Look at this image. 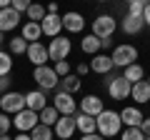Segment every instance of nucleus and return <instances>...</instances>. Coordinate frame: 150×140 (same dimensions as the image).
<instances>
[{"label": "nucleus", "instance_id": "1", "mask_svg": "<svg viewBox=\"0 0 150 140\" xmlns=\"http://www.w3.org/2000/svg\"><path fill=\"white\" fill-rule=\"evenodd\" d=\"M95 125H98V135H100V138H115V135L123 133L120 115L115 113V110H108V108L95 118Z\"/></svg>", "mask_w": 150, "mask_h": 140}, {"label": "nucleus", "instance_id": "2", "mask_svg": "<svg viewBox=\"0 0 150 140\" xmlns=\"http://www.w3.org/2000/svg\"><path fill=\"white\" fill-rule=\"evenodd\" d=\"M110 60H112L115 68H128V65L138 63V48L130 45V43H123V45H118V48L112 50Z\"/></svg>", "mask_w": 150, "mask_h": 140}, {"label": "nucleus", "instance_id": "3", "mask_svg": "<svg viewBox=\"0 0 150 140\" xmlns=\"http://www.w3.org/2000/svg\"><path fill=\"white\" fill-rule=\"evenodd\" d=\"M20 110H25V95L23 93H15V90L3 93V98H0V113L18 115Z\"/></svg>", "mask_w": 150, "mask_h": 140}, {"label": "nucleus", "instance_id": "4", "mask_svg": "<svg viewBox=\"0 0 150 140\" xmlns=\"http://www.w3.org/2000/svg\"><path fill=\"white\" fill-rule=\"evenodd\" d=\"M118 30V20L112 15H98L95 20H93V35H95L98 40H108V38H112V33Z\"/></svg>", "mask_w": 150, "mask_h": 140}, {"label": "nucleus", "instance_id": "5", "mask_svg": "<svg viewBox=\"0 0 150 140\" xmlns=\"http://www.w3.org/2000/svg\"><path fill=\"white\" fill-rule=\"evenodd\" d=\"M33 80L38 83V90H55V88H58V83H60V78L55 75V70L50 68V65H43V68H35L33 70Z\"/></svg>", "mask_w": 150, "mask_h": 140}, {"label": "nucleus", "instance_id": "6", "mask_svg": "<svg viewBox=\"0 0 150 140\" xmlns=\"http://www.w3.org/2000/svg\"><path fill=\"white\" fill-rule=\"evenodd\" d=\"M70 50H73V43H70L65 35H58V38H53L50 45H48V58L55 60V63H60V60H68Z\"/></svg>", "mask_w": 150, "mask_h": 140}, {"label": "nucleus", "instance_id": "7", "mask_svg": "<svg viewBox=\"0 0 150 140\" xmlns=\"http://www.w3.org/2000/svg\"><path fill=\"white\" fill-rule=\"evenodd\" d=\"M75 133V115H60L58 123L53 125V135L58 140H70Z\"/></svg>", "mask_w": 150, "mask_h": 140}, {"label": "nucleus", "instance_id": "8", "mask_svg": "<svg viewBox=\"0 0 150 140\" xmlns=\"http://www.w3.org/2000/svg\"><path fill=\"white\" fill-rule=\"evenodd\" d=\"M130 83L128 80H123V78H110V80H108V95L112 98V100H128L130 98Z\"/></svg>", "mask_w": 150, "mask_h": 140}, {"label": "nucleus", "instance_id": "9", "mask_svg": "<svg viewBox=\"0 0 150 140\" xmlns=\"http://www.w3.org/2000/svg\"><path fill=\"white\" fill-rule=\"evenodd\" d=\"M53 108L58 110V115H75L78 113V103H75V98L68 95V93H55Z\"/></svg>", "mask_w": 150, "mask_h": 140}, {"label": "nucleus", "instance_id": "10", "mask_svg": "<svg viewBox=\"0 0 150 140\" xmlns=\"http://www.w3.org/2000/svg\"><path fill=\"white\" fill-rule=\"evenodd\" d=\"M120 123H123V128H140V123L145 120L143 110L138 108V105H125L123 110H120Z\"/></svg>", "mask_w": 150, "mask_h": 140}, {"label": "nucleus", "instance_id": "11", "mask_svg": "<svg viewBox=\"0 0 150 140\" xmlns=\"http://www.w3.org/2000/svg\"><path fill=\"white\" fill-rule=\"evenodd\" d=\"M38 123H40V120H38V113H33V110H28V108L20 110V113L13 118V128H18V133H30Z\"/></svg>", "mask_w": 150, "mask_h": 140}, {"label": "nucleus", "instance_id": "12", "mask_svg": "<svg viewBox=\"0 0 150 140\" xmlns=\"http://www.w3.org/2000/svg\"><path fill=\"white\" fill-rule=\"evenodd\" d=\"M78 110H80L83 115H90V118H98V115L105 110V105H103V100L98 95H85L80 103H78Z\"/></svg>", "mask_w": 150, "mask_h": 140}, {"label": "nucleus", "instance_id": "13", "mask_svg": "<svg viewBox=\"0 0 150 140\" xmlns=\"http://www.w3.org/2000/svg\"><path fill=\"white\" fill-rule=\"evenodd\" d=\"M28 60H30L33 65H35V68H43V65H48V48H45L43 43H30L28 45Z\"/></svg>", "mask_w": 150, "mask_h": 140}, {"label": "nucleus", "instance_id": "14", "mask_svg": "<svg viewBox=\"0 0 150 140\" xmlns=\"http://www.w3.org/2000/svg\"><path fill=\"white\" fill-rule=\"evenodd\" d=\"M60 20H63V28L68 33H83V30H85V18H83L80 13H75V10L60 15Z\"/></svg>", "mask_w": 150, "mask_h": 140}, {"label": "nucleus", "instance_id": "15", "mask_svg": "<svg viewBox=\"0 0 150 140\" xmlns=\"http://www.w3.org/2000/svg\"><path fill=\"white\" fill-rule=\"evenodd\" d=\"M40 30H43V35H48V38H58L60 30H63V20H60V15H45L43 20H40Z\"/></svg>", "mask_w": 150, "mask_h": 140}, {"label": "nucleus", "instance_id": "16", "mask_svg": "<svg viewBox=\"0 0 150 140\" xmlns=\"http://www.w3.org/2000/svg\"><path fill=\"white\" fill-rule=\"evenodd\" d=\"M88 68L93 70V73H98V75H108L115 65H112V60H110V55H105V53H98V55H93V60L88 63Z\"/></svg>", "mask_w": 150, "mask_h": 140}, {"label": "nucleus", "instance_id": "17", "mask_svg": "<svg viewBox=\"0 0 150 140\" xmlns=\"http://www.w3.org/2000/svg\"><path fill=\"white\" fill-rule=\"evenodd\" d=\"M20 25V15H18L13 8H5V10H0V33L5 35V33L15 30Z\"/></svg>", "mask_w": 150, "mask_h": 140}, {"label": "nucleus", "instance_id": "18", "mask_svg": "<svg viewBox=\"0 0 150 140\" xmlns=\"http://www.w3.org/2000/svg\"><path fill=\"white\" fill-rule=\"evenodd\" d=\"M45 105H48V98H45L43 90H30V93H25V108H28V110L40 113Z\"/></svg>", "mask_w": 150, "mask_h": 140}, {"label": "nucleus", "instance_id": "19", "mask_svg": "<svg viewBox=\"0 0 150 140\" xmlns=\"http://www.w3.org/2000/svg\"><path fill=\"white\" fill-rule=\"evenodd\" d=\"M80 78L75 75V73H70V75H65V78H60V83H58V88H55V93H68V95H75V93L80 90Z\"/></svg>", "mask_w": 150, "mask_h": 140}, {"label": "nucleus", "instance_id": "20", "mask_svg": "<svg viewBox=\"0 0 150 140\" xmlns=\"http://www.w3.org/2000/svg\"><path fill=\"white\" fill-rule=\"evenodd\" d=\"M130 98H133L138 105H145V103H150V83H148V80L135 83V85L130 88Z\"/></svg>", "mask_w": 150, "mask_h": 140}, {"label": "nucleus", "instance_id": "21", "mask_svg": "<svg viewBox=\"0 0 150 140\" xmlns=\"http://www.w3.org/2000/svg\"><path fill=\"white\" fill-rule=\"evenodd\" d=\"M75 130H80V135H93V133H98L95 118L83 115V113H75Z\"/></svg>", "mask_w": 150, "mask_h": 140}, {"label": "nucleus", "instance_id": "22", "mask_svg": "<svg viewBox=\"0 0 150 140\" xmlns=\"http://www.w3.org/2000/svg\"><path fill=\"white\" fill-rule=\"evenodd\" d=\"M20 38L25 40L28 45H30V43H40V38H43L40 23H30V20H28L25 25H23V30H20Z\"/></svg>", "mask_w": 150, "mask_h": 140}, {"label": "nucleus", "instance_id": "23", "mask_svg": "<svg viewBox=\"0 0 150 140\" xmlns=\"http://www.w3.org/2000/svg\"><path fill=\"white\" fill-rule=\"evenodd\" d=\"M123 80H128L130 85H135V83H140V80H145V70H143V65H138V63H133V65H128V68H123Z\"/></svg>", "mask_w": 150, "mask_h": 140}, {"label": "nucleus", "instance_id": "24", "mask_svg": "<svg viewBox=\"0 0 150 140\" xmlns=\"http://www.w3.org/2000/svg\"><path fill=\"white\" fill-rule=\"evenodd\" d=\"M120 28H123V33H125V35H138V33L145 28V23H143V18L125 15V18H123V23H120Z\"/></svg>", "mask_w": 150, "mask_h": 140}, {"label": "nucleus", "instance_id": "25", "mask_svg": "<svg viewBox=\"0 0 150 140\" xmlns=\"http://www.w3.org/2000/svg\"><path fill=\"white\" fill-rule=\"evenodd\" d=\"M58 110L53 108V105H45L40 113H38V120H40V125H45V128H53L55 123H58Z\"/></svg>", "mask_w": 150, "mask_h": 140}, {"label": "nucleus", "instance_id": "26", "mask_svg": "<svg viewBox=\"0 0 150 140\" xmlns=\"http://www.w3.org/2000/svg\"><path fill=\"white\" fill-rule=\"evenodd\" d=\"M80 48H83V53H88V55H98L100 53V40L90 33V35H85V38L80 40Z\"/></svg>", "mask_w": 150, "mask_h": 140}, {"label": "nucleus", "instance_id": "27", "mask_svg": "<svg viewBox=\"0 0 150 140\" xmlns=\"http://www.w3.org/2000/svg\"><path fill=\"white\" fill-rule=\"evenodd\" d=\"M53 138H55L53 128H45V125H40V123L30 130V140H53Z\"/></svg>", "mask_w": 150, "mask_h": 140}, {"label": "nucleus", "instance_id": "28", "mask_svg": "<svg viewBox=\"0 0 150 140\" xmlns=\"http://www.w3.org/2000/svg\"><path fill=\"white\" fill-rule=\"evenodd\" d=\"M8 53H10V55H25L28 53V43L18 35V38L8 40Z\"/></svg>", "mask_w": 150, "mask_h": 140}, {"label": "nucleus", "instance_id": "29", "mask_svg": "<svg viewBox=\"0 0 150 140\" xmlns=\"http://www.w3.org/2000/svg\"><path fill=\"white\" fill-rule=\"evenodd\" d=\"M28 20L30 23H40L43 20L45 15H48V13H45V5H38V3H30V8H28Z\"/></svg>", "mask_w": 150, "mask_h": 140}, {"label": "nucleus", "instance_id": "30", "mask_svg": "<svg viewBox=\"0 0 150 140\" xmlns=\"http://www.w3.org/2000/svg\"><path fill=\"white\" fill-rule=\"evenodd\" d=\"M10 70H13V55L5 53V50H0V78L10 75Z\"/></svg>", "mask_w": 150, "mask_h": 140}, {"label": "nucleus", "instance_id": "31", "mask_svg": "<svg viewBox=\"0 0 150 140\" xmlns=\"http://www.w3.org/2000/svg\"><path fill=\"white\" fill-rule=\"evenodd\" d=\"M143 10H145V0H130L128 3V15L143 18Z\"/></svg>", "mask_w": 150, "mask_h": 140}, {"label": "nucleus", "instance_id": "32", "mask_svg": "<svg viewBox=\"0 0 150 140\" xmlns=\"http://www.w3.org/2000/svg\"><path fill=\"white\" fill-rule=\"evenodd\" d=\"M120 140H145V135L140 133V128H125L120 133Z\"/></svg>", "mask_w": 150, "mask_h": 140}, {"label": "nucleus", "instance_id": "33", "mask_svg": "<svg viewBox=\"0 0 150 140\" xmlns=\"http://www.w3.org/2000/svg\"><path fill=\"white\" fill-rule=\"evenodd\" d=\"M13 128V118L10 115H5V113H0V138L3 135H8V130Z\"/></svg>", "mask_w": 150, "mask_h": 140}, {"label": "nucleus", "instance_id": "34", "mask_svg": "<svg viewBox=\"0 0 150 140\" xmlns=\"http://www.w3.org/2000/svg\"><path fill=\"white\" fill-rule=\"evenodd\" d=\"M55 75L58 78H65V75H70V63L68 60H60V63H55Z\"/></svg>", "mask_w": 150, "mask_h": 140}, {"label": "nucleus", "instance_id": "35", "mask_svg": "<svg viewBox=\"0 0 150 140\" xmlns=\"http://www.w3.org/2000/svg\"><path fill=\"white\" fill-rule=\"evenodd\" d=\"M10 8L18 13V15H23V13H28L30 3H28V0H10Z\"/></svg>", "mask_w": 150, "mask_h": 140}, {"label": "nucleus", "instance_id": "36", "mask_svg": "<svg viewBox=\"0 0 150 140\" xmlns=\"http://www.w3.org/2000/svg\"><path fill=\"white\" fill-rule=\"evenodd\" d=\"M88 73H90V68H88V63H80L78 68H75V75H78V78H80V75H88Z\"/></svg>", "mask_w": 150, "mask_h": 140}, {"label": "nucleus", "instance_id": "37", "mask_svg": "<svg viewBox=\"0 0 150 140\" xmlns=\"http://www.w3.org/2000/svg\"><path fill=\"white\" fill-rule=\"evenodd\" d=\"M10 75H5V78H0V93H8V88H10Z\"/></svg>", "mask_w": 150, "mask_h": 140}, {"label": "nucleus", "instance_id": "38", "mask_svg": "<svg viewBox=\"0 0 150 140\" xmlns=\"http://www.w3.org/2000/svg\"><path fill=\"white\" fill-rule=\"evenodd\" d=\"M140 133H143L145 138H148V135H150V118H145L143 123H140Z\"/></svg>", "mask_w": 150, "mask_h": 140}, {"label": "nucleus", "instance_id": "39", "mask_svg": "<svg viewBox=\"0 0 150 140\" xmlns=\"http://www.w3.org/2000/svg\"><path fill=\"white\" fill-rule=\"evenodd\" d=\"M143 23L150 28V3H145V10H143Z\"/></svg>", "mask_w": 150, "mask_h": 140}, {"label": "nucleus", "instance_id": "40", "mask_svg": "<svg viewBox=\"0 0 150 140\" xmlns=\"http://www.w3.org/2000/svg\"><path fill=\"white\" fill-rule=\"evenodd\" d=\"M80 140H105V138H100V135H98V133H93V135H83Z\"/></svg>", "mask_w": 150, "mask_h": 140}, {"label": "nucleus", "instance_id": "41", "mask_svg": "<svg viewBox=\"0 0 150 140\" xmlns=\"http://www.w3.org/2000/svg\"><path fill=\"white\" fill-rule=\"evenodd\" d=\"M13 140H30V133H18Z\"/></svg>", "mask_w": 150, "mask_h": 140}, {"label": "nucleus", "instance_id": "42", "mask_svg": "<svg viewBox=\"0 0 150 140\" xmlns=\"http://www.w3.org/2000/svg\"><path fill=\"white\" fill-rule=\"evenodd\" d=\"M5 8H10V0H0V10H5Z\"/></svg>", "mask_w": 150, "mask_h": 140}, {"label": "nucleus", "instance_id": "43", "mask_svg": "<svg viewBox=\"0 0 150 140\" xmlns=\"http://www.w3.org/2000/svg\"><path fill=\"white\" fill-rule=\"evenodd\" d=\"M0 140H13V138H10V135H3V138H0Z\"/></svg>", "mask_w": 150, "mask_h": 140}, {"label": "nucleus", "instance_id": "44", "mask_svg": "<svg viewBox=\"0 0 150 140\" xmlns=\"http://www.w3.org/2000/svg\"><path fill=\"white\" fill-rule=\"evenodd\" d=\"M3 40H5V35H3V33H0V45H3Z\"/></svg>", "mask_w": 150, "mask_h": 140}, {"label": "nucleus", "instance_id": "45", "mask_svg": "<svg viewBox=\"0 0 150 140\" xmlns=\"http://www.w3.org/2000/svg\"><path fill=\"white\" fill-rule=\"evenodd\" d=\"M145 140H150V135H148V138H145Z\"/></svg>", "mask_w": 150, "mask_h": 140}, {"label": "nucleus", "instance_id": "46", "mask_svg": "<svg viewBox=\"0 0 150 140\" xmlns=\"http://www.w3.org/2000/svg\"><path fill=\"white\" fill-rule=\"evenodd\" d=\"M0 98H3V93H0Z\"/></svg>", "mask_w": 150, "mask_h": 140}]
</instances>
